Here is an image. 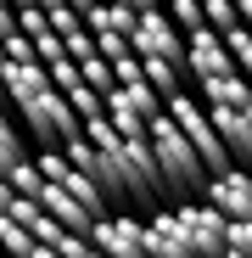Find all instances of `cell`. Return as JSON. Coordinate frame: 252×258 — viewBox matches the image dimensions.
I'll return each instance as SVG.
<instances>
[{
	"label": "cell",
	"mask_w": 252,
	"mask_h": 258,
	"mask_svg": "<svg viewBox=\"0 0 252 258\" xmlns=\"http://www.w3.org/2000/svg\"><path fill=\"white\" fill-rule=\"evenodd\" d=\"M191 84H207V79H224V73H241L230 45H224V34L219 28H196L191 34V62H185Z\"/></svg>",
	"instance_id": "cell-6"
},
{
	"label": "cell",
	"mask_w": 252,
	"mask_h": 258,
	"mask_svg": "<svg viewBox=\"0 0 252 258\" xmlns=\"http://www.w3.org/2000/svg\"><path fill=\"white\" fill-rule=\"evenodd\" d=\"M151 152H157V163H162V185H168V197H180V202H196V197H207V163H202V152L191 146V135L174 123V118H157L151 123Z\"/></svg>",
	"instance_id": "cell-1"
},
{
	"label": "cell",
	"mask_w": 252,
	"mask_h": 258,
	"mask_svg": "<svg viewBox=\"0 0 252 258\" xmlns=\"http://www.w3.org/2000/svg\"><path fill=\"white\" fill-rule=\"evenodd\" d=\"M17 123L28 129L34 141H45V146H67L73 135H84V118L73 112V101L56 90H39V96H28L23 107H17Z\"/></svg>",
	"instance_id": "cell-2"
},
{
	"label": "cell",
	"mask_w": 252,
	"mask_h": 258,
	"mask_svg": "<svg viewBox=\"0 0 252 258\" xmlns=\"http://www.w3.org/2000/svg\"><path fill=\"white\" fill-rule=\"evenodd\" d=\"M34 258H62V252H56V247H45V241H39V247H34Z\"/></svg>",
	"instance_id": "cell-21"
},
{
	"label": "cell",
	"mask_w": 252,
	"mask_h": 258,
	"mask_svg": "<svg viewBox=\"0 0 252 258\" xmlns=\"http://www.w3.org/2000/svg\"><path fill=\"white\" fill-rule=\"evenodd\" d=\"M168 17H174L185 34H196V28H207V6L202 0H168Z\"/></svg>",
	"instance_id": "cell-16"
},
{
	"label": "cell",
	"mask_w": 252,
	"mask_h": 258,
	"mask_svg": "<svg viewBox=\"0 0 252 258\" xmlns=\"http://www.w3.org/2000/svg\"><path fill=\"white\" fill-rule=\"evenodd\" d=\"M224 45H230V56H235V68L252 79V23H241V28H230L224 34Z\"/></svg>",
	"instance_id": "cell-17"
},
{
	"label": "cell",
	"mask_w": 252,
	"mask_h": 258,
	"mask_svg": "<svg viewBox=\"0 0 252 258\" xmlns=\"http://www.w3.org/2000/svg\"><path fill=\"white\" fill-rule=\"evenodd\" d=\"M67 101H73V112L90 123V118H107V90H96V84H78V90H67Z\"/></svg>",
	"instance_id": "cell-15"
},
{
	"label": "cell",
	"mask_w": 252,
	"mask_h": 258,
	"mask_svg": "<svg viewBox=\"0 0 252 258\" xmlns=\"http://www.w3.org/2000/svg\"><path fill=\"white\" fill-rule=\"evenodd\" d=\"M0 84H6V101L12 107H23L28 96H39V90H51V68L45 62H6V68H0Z\"/></svg>",
	"instance_id": "cell-9"
},
{
	"label": "cell",
	"mask_w": 252,
	"mask_h": 258,
	"mask_svg": "<svg viewBox=\"0 0 252 258\" xmlns=\"http://www.w3.org/2000/svg\"><path fill=\"white\" fill-rule=\"evenodd\" d=\"M230 247L241 258H252V219H230Z\"/></svg>",
	"instance_id": "cell-19"
},
{
	"label": "cell",
	"mask_w": 252,
	"mask_h": 258,
	"mask_svg": "<svg viewBox=\"0 0 252 258\" xmlns=\"http://www.w3.org/2000/svg\"><path fill=\"white\" fill-rule=\"evenodd\" d=\"M191 90H196L207 107H252V79H246V73H224V79L191 84Z\"/></svg>",
	"instance_id": "cell-10"
},
{
	"label": "cell",
	"mask_w": 252,
	"mask_h": 258,
	"mask_svg": "<svg viewBox=\"0 0 252 258\" xmlns=\"http://www.w3.org/2000/svg\"><path fill=\"white\" fill-rule=\"evenodd\" d=\"M84 23H90L96 34H129V39H135V28H140V12L118 6V0H96V6L84 12Z\"/></svg>",
	"instance_id": "cell-11"
},
{
	"label": "cell",
	"mask_w": 252,
	"mask_h": 258,
	"mask_svg": "<svg viewBox=\"0 0 252 258\" xmlns=\"http://www.w3.org/2000/svg\"><path fill=\"white\" fill-rule=\"evenodd\" d=\"M0 185H6V191H17V197H34V202H39V197H45V185H51V180H45V168H39V163L28 157V163L6 168V174H0Z\"/></svg>",
	"instance_id": "cell-12"
},
{
	"label": "cell",
	"mask_w": 252,
	"mask_h": 258,
	"mask_svg": "<svg viewBox=\"0 0 252 258\" xmlns=\"http://www.w3.org/2000/svg\"><path fill=\"white\" fill-rule=\"evenodd\" d=\"M78 68H84V84H96V90H118V68H112L101 51H96L90 62H78Z\"/></svg>",
	"instance_id": "cell-18"
},
{
	"label": "cell",
	"mask_w": 252,
	"mask_h": 258,
	"mask_svg": "<svg viewBox=\"0 0 252 258\" xmlns=\"http://www.w3.org/2000/svg\"><path fill=\"white\" fill-rule=\"evenodd\" d=\"M0 247H6V258H34L39 236H34L28 225H17V219H6V213H0Z\"/></svg>",
	"instance_id": "cell-14"
},
{
	"label": "cell",
	"mask_w": 252,
	"mask_h": 258,
	"mask_svg": "<svg viewBox=\"0 0 252 258\" xmlns=\"http://www.w3.org/2000/svg\"><path fill=\"white\" fill-rule=\"evenodd\" d=\"M207 202H213L224 219H252V174H246V168L213 174V180H207Z\"/></svg>",
	"instance_id": "cell-8"
},
{
	"label": "cell",
	"mask_w": 252,
	"mask_h": 258,
	"mask_svg": "<svg viewBox=\"0 0 252 258\" xmlns=\"http://www.w3.org/2000/svg\"><path fill=\"white\" fill-rule=\"evenodd\" d=\"M174 219H180V230L191 236V247L202 252V258H224L230 252V219L207 202V197H196V202H180L174 208Z\"/></svg>",
	"instance_id": "cell-3"
},
{
	"label": "cell",
	"mask_w": 252,
	"mask_h": 258,
	"mask_svg": "<svg viewBox=\"0 0 252 258\" xmlns=\"http://www.w3.org/2000/svg\"><path fill=\"white\" fill-rule=\"evenodd\" d=\"M146 252H151V258H202V252L191 247V236L180 230L174 208H157L151 219H146Z\"/></svg>",
	"instance_id": "cell-7"
},
{
	"label": "cell",
	"mask_w": 252,
	"mask_h": 258,
	"mask_svg": "<svg viewBox=\"0 0 252 258\" xmlns=\"http://www.w3.org/2000/svg\"><path fill=\"white\" fill-rule=\"evenodd\" d=\"M12 6H34V0H12Z\"/></svg>",
	"instance_id": "cell-22"
},
{
	"label": "cell",
	"mask_w": 252,
	"mask_h": 258,
	"mask_svg": "<svg viewBox=\"0 0 252 258\" xmlns=\"http://www.w3.org/2000/svg\"><path fill=\"white\" fill-rule=\"evenodd\" d=\"M90 241L107 258H151L146 252V219H140V213H107V219H96Z\"/></svg>",
	"instance_id": "cell-4"
},
{
	"label": "cell",
	"mask_w": 252,
	"mask_h": 258,
	"mask_svg": "<svg viewBox=\"0 0 252 258\" xmlns=\"http://www.w3.org/2000/svg\"><path fill=\"white\" fill-rule=\"evenodd\" d=\"M135 56H168V62H191V39H180V23L168 12H146L135 28Z\"/></svg>",
	"instance_id": "cell-5"
},
{
	"label": "cell",
	"mask_w": 252,
	"mask_h": 258,
	"mask_svg": "<svg viewBox=\"0 0 252 258\" xmlns=\"http://www.w3.org/2000/svg\"><path fill=\"white\" fill-rule=\"evenodd\" d=\"M28 129L23 123H12V112L0 118V174H6V168H17V163H28Z\"/></svg>",
	"instance_id": "cell-13"
},
{
	"label": "cell",
	"mask_w": 252,
	"mask_h": 258,
	"mask_svg": "<svg viewBox=\"0 0 252 258\" xmlns=\"http://www.w3.org/2000/svg\"><path fill=\"white\" fill-rule=\"evenodd\" d=\"M224 258H241V252H235V247H230V252H224Z\"/></svg>",
	"instance_id": "cell-23"
},
{
	"label": "cell",
	"mask_w": 252,
	"mask_h": 258,
	"mask_svg": "<svg viewBox=\"0 0 252 258\" xmlns=\"http://www.w3.org/2000/svg\"><path fill=\"white\" fill-rule=\"evenodd\" d=\"M118 6H129V12H140V17H146V12H157V0H118Z\"/></svg>",
	"instance_id": "cell-20"
}]
</instances>
